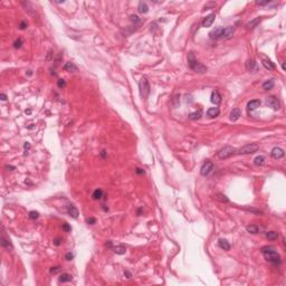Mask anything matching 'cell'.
<instances>
[{"mask_svg":"<svg viewBox=\"0 0 286 286\" xmlns=\"http://www.w3.org/2000/svg\"><path fill=\"white\" fill-rule=\"evenodd\" d=\"M259 149V146L256 144V143H249V144H246L244 145L243 148L239 149L238 153L239 154H253L257 152Z\"/></svg>","mask_w":286,"mask_h":286,"instance_id":"4","label":"cell"},{"mask_svg":"<svg viewBox=\"0 0 286 286\" xmlns=\"http://www.w3.org/2000/svg\"><path fill=\"white\" fill-rule=\"evenodd\" d=\"M218 246L221 248V249H224V250H226V252H228L229 249H230V244L226 240V239H219L218 240Z\"/></svg>","mask_w":286,"mask_h":286,"instance_id":"21","label":"cell"},{"mask_svg":"<svg viewBox=\"0 0 286 286\" xmlns=\"http://www.w3.org/2000/svg\"><path fill=\"white\" fill-rule=\"evenodd\" d=\"M265 103H266V105H267L268 107L273 109L274 111L278 110V109L281 107L279 101L277 100V97H275V96H268V97L265 100Z\"/></svg>","mask_w":286,"mask_h":286,"instance_id":"6","label":"cell"},{"mask_svg":"<svg viewBox=\"0 0 286 286\" xmlns=\"http://www.w3.org/2000/svg\"><path fill=\"white\" fill-rule=\"evenodd\" d=\"M112 248L114 250V253L117 254V255H123L126 252V248L124 246H115V247H112Z\"/></svg>","mask_w":286,"mask_h":286,"instance_id":"28","label":"cell"},{"mask_svg":"<svg viewBox=\"0 0 286 286\" xmlns=\"http://www.w3.org/2000/svg\"><path fill=\"white\" fill-rule=\"evenodd\" d=\"M192 71H194L196 73H199V74H202V73H204V72L207 71V67L204 66V65H202V64H200L199 61L194 66V68H192Z\"/></svg>","mask_w":286,"mask_h":286,"instance_id":"22","label":"cell"},{"mask_svg":"<svg viewBox=\"0 0 286 286\" xmlns=\"http://www.w3.org/2000/svg\"><path fill=\"white\" fill-rule=\"evenodd\" d=\"M61 238H55V239H54V245L59 246V245H61Z\"/></svg>","mask_w":286,"mask_h":286,"instance_id":"44","label":"cell"},{"mask_svg":"<svg viewBox=\"0 0 286 286\" xmlns=\"http://www.w3.org/2000/svg\"><path fill=\"white\" fill-rule=\"evenodd\" d=\"M216 199H217V200H219V201H221V202H228V201H229V200H228V198L226 197L225 194H216Z\"/></svg>","mask_w":286,"mask_h":286,"instance_id":"34","label":"cell"},{"mask_svg":"<svg viewBox=\"0 0 286 286\" xmlns=\"http://www.w3.org/2000/svg\"><path fill=\"white\" fill-rule=\"evenodd\" d=\"M124 275H126V278H131V273H130V272H127V270H125V272H124Z\"/></svg>","mask_w":286,"mask_h":286,"instance_id":"49","label":"cell"},{"mask_svg":"<svg viewBox=\"0 0 286 286\" xmlns=\"http://www.w3.org/2000/svg\"><path fill=\"white\" fill-rule=\"evenodd\" d=\"M141 212H142V209H141V208H140V209H139V210H138V214H139V216H140V214H141Z\"/></svg>","mask_w":286,"mask_h":286,"instance_id":"51","label":"cell"},{"mask_svg":"<svg viewBox=\"0 0 286 286\" xmlns=\"http://www.w3.org/2000/svg\"><path fill=\"white\" fill-rule=\"evenodd\" d=\"M265 162V158L263 156V155H259V156H256L255 160H254V163L256 165H263Z\"/></svg>","mask_w":286,"mask_h":286,"instance_id":"33","label":"cell"},{"mask_svg":"<svg viewBox=\"0 0 286 286\" xmlns=\"http://www.w3.org/2000/svg\"><path fill=\"white\" fill-rule=\"evenodd\" d=\"M27 26H28V24H27V21L26 20H22V21H20V24H19V29L20 30H24V29H26L27 28Z\"/></svg>","mask_w":286,"mask_h":286,"instance_id":"38","label":"cell"},{"mask_svg":"<svg viewBox=\"0 0 286 286\" xmlns=\"http://www.w3.org/2000/svg\"><path fill=\"white\" fill-rule=\"evenodd\" d=\"M21 45H22V38H18V39H16L15 42H13V48H16V49H18V48H20Z\"/></svg>","mask_w":286,"mask_h":286,"instance_id":"35","label":"cell"},{"mask_svg":"<svg viewBox=\"0 0 286 286\" xmlns=\"http://www.w3.org/2000/svg\"><path fill=\"white\" fill-rule=\"evenodd\" d=\"M201 116H202V112H201V111H197V112L190 113V114H189V119H190V120H198V119H200Z\"/></svg>","mask_w":286,"mask_h":286,"instance_id":"30","label":"cell"},{"mask_svg":"<svg viewBox=\"0 0 286 286\" xmlns=\"http://www.w3.org/2000/svg\"><path fill=\"white\" fill-rule=\"evenodd\" d=\"M0 98H1V101H7V95L6 94H0Z\"/></svg>","mask_w":286,"mask_h":286,"instance_id":"46","label":"cell"},{"mask_svg":"<svg viewBox=\"0 0 286 286\" xmlns=\"http://www.w3.org/2000/svg\"><path fill=\"white\" fill-rule=\"evenodd\" d=\"M220 114V110L218 107H210L208 111H207V115L209 117H217L218 115Z\"/></svg>","mask_w":286,"mask_h":286,"instance_id":"20","label":"cell"},{"mask_svg":"<svg viewBox=\"0 0 286 286\" xmlns=\"http://www.w3.org/2000/svg\"><path fill=\"white\" fill-rule=\"evenodd\" d=\"M274 85H275V83H274L273 80H268V81H266V82L263 83V90L269 91V90H272V88L274 87Z\"/></svg>","mask_w":286,"mask_h":286,"instance_id":"27","label":"cell"},{"mask_svg":"<svg viewBox=\"0 0 286 286\" xmlns=\"http://www.w3.org/2000/svg\"><path fill=\"white\" fill-rule=\"evenodd\" d=\"M262 253L265 257V259L267 262L272 263L273 265H279L282 263L281 260V256L275 250L274 247H270V246H266V247H263L262 248Z\"/></svg>","mask_w":286,"mask_h":286,"instance_id":"1","label":"cell"},{"mask_svg":"<svg viewBox=\"0 0 286 286\" xmlns=\"http://www.w3.org/2000/svg\"><path fill=\"white\" fill-rule=\"evenodd\" d=\"M210 101H211V103H214V105H218V104L221 103V95L219 94L218 91H214V92L211 93Z\"/></svg>","mask_w":286,"mask_h":286,"instance_id":"15","label":"cell"},{"mask_svg":"<svg viewBox=\"0 0 286 286\" xmlns=\"http://www.w3.org/2000/svg\"><path fill=\"white\" fill-rule=\"evenodd\" d=\"M63 229H64L66 233H69V231L72 230L71 226L68 225V224H66V223H65V224H63Z\"/></svg>","mask_w":286,"mask_h":286,"instance_id":"41","label":"cell"},{"mask_svg":"<svg viewBox=\"0 0 286 286\" xmlns=\"http://www.w3.org/2000/svg\"><path fill=\"white\" fill-rule=\"evenodd\" d=\"M197 63H198V61H197V59L194 58V53H189V55H188V65H189V67L192 69L194 66L197 64Z\"/></svg>","mask_w":286,"mask_h":286,"instance_id":"23","label":"cell"},{"mask_svg":"<svg viewBox=\"0 0 286 286\" xmlns=\"http://www.w3.org/2000/svg\"><path fill=\"white\" fill-rule=\"evenodd\" d=\"M67 214H69L72 218H77L78 214H80V212H78V209H77L74 204H71L67 206Z\"/></svg>","mask_w":286,"mask_h":286,"instance_id":"13","label":"cell"},{"mask_svg":"<svg viewBox=\"0 0 286 286\" xmlns=\"http://www.w3.org/2000/svg\"><path fill=\"white\" fill-rule=\"evenodd\" d=\"M272 156L276 159V160H278V159H282V158H284V155H285V151L282 149V148H279V146H275V148H273V150H272Z\"/></svg>","mask_w":286,"mask_h":286,"instance_id":"9","label":"cell"},{"mask_svg":"<svg viewBox=\"0 0 286 286\" xmlns=\"http://www.w3.org/2000/svg\"><path fill=\"white\" fill-rule=\"evenodd\" d=\"M260 21H262V17H257V18H255L254 20L249 21V22L246 25V29H254L255 27H257V25H258Z\"/></svg>","mask_w":286,"mask_h":286,"instance_id":"19","label":"cell"},{"mask_svg":"<svg viewBox=\"0 0 286 286\" xmlns=\"http://www.w3.org/2000/svg\"><path fill=\"white\" fill-rule=\"evenodd\" d=\"M131 21H132L134 25H136V24H141V21L142 20H141L136 15H132V16H131Z\"/></svg>","mask_w":286,"mask_h":286,"instance_id":"36","label":"cell"},{"mask_svg":"<svg viewBox=\"0 0 286 286\" xmlns=\"http://www.w3.org/2000/svg\"><path fill=\"white\" fill-rule=\"evenodd\" d=\"M59 269H61V267H59V266L51 267V274H56V273H58V272H59Z\"/></svg>","mask_w":286,"mask_h":286,"instance_id":"40","label":"cell"},{"mask_svg":"<svg viewBox=\"0 0 286 286\" xmlns=\"http://www.w3.org/2000/svg\"><path fill=\"white\" fill-rule=\"evenodd\" d=\"M24 148H25V150H29V149H30V144L28 142H26L24 144Z\"/></svg>","mask_w":286,"mask_h":286,"instance_id":"47","label":"cell"},{"mask_svg":"<svg viewBox=\"0 0 286 286\" xmlns=\"http://www.w3.org/2000/svg\"><path fill=\"white\" fill-rule=\"evenodd\" d=\"M266 237H267L269 240H276V239L278 238V233H276V231H268V233L266 234Z\"/></svg>","mask_w":286,"mask_h":286,"instance_id":"32","label":"cell"},{"mask_svg":"<svg viewBox=\"0 0 286 286\" xmlns=\"http://www.w3.org/2000/svg\"><path fill=\"white\" fill-rule=\"evenodd\" d=\"M72 278H73L72 275L67 274V273H64V274H61V275L59 276L58 282H59V283H67V282H71Z\"/></svg>","mask_w":286,"mask_h":286,"instance_id":"25","label":"cell"},{"mask_svg":"<svg viewBox=\"0 0 286 286\" xmlns=\"http://www.w3.org/2000/svg\"><path fill=\"white\" fill-rule=\"evenodd\" d=\"M256 3H257L258 6H265V5H268V3H269V1H256Z\"/></svg>","mask_w":286,"mask_h":286,"instance_id":"45","label":"cell"},{"mask_svg":"<svg viewBox=\"0 0 286 286\" xmlns=\"http://www.w3.org/2000/svg\"><path fill=\"white\" fill-rule=\"evenodd\" d=\"M214 168V163H212L211 161L207 160V161L202 164L201 169H200V173H201V175H204V177H207V175H209V174L212 172Z\"/></svg>","mask_w":286,"mask_h":286,"instance_id":"5","label":"cell"},{"mask_svg":"<svg viewBox=\"0 0 286 286\" xmlns=\"http://www.w3.org/2000/svg\"><path fill=\"white\" fill-rule=\"evenodd\" d=\"M25 113H26V114H30L31 110H26V111H25Z\"/></svg>","mask_w":286,"mask_h":286,"instance_id":"50","label":"cell"},{"mask_svg":"<svg viewBox=\"0 0 286 286\" xmlns=\"http://www.w3.org/2000/svg\"><path fill=\"white\" fill-rule=\"evenodd\" d=\"M73 257H74V255H73L72 253H67V254L65 255V258H66V260H72V259H73Z\"/></svg>","mask_w":286,"mask_h":286,"instance_id":"43","label":"cell"},{"mask_svg":"<svg viewBox=\"0 0 286 286\" xmlns=\"http://www.w3.org/2000/svg\"><path fill=\"white\" fill-rule=\"evenodd\" d=\"M92 197L94 200H100V199L103 197V190L102 189H96V190H94Z\"/></svg>","mask_w":286,"mask_h":286,"instance_id":"29","label":"cell"},{"mask_svg":"<svg viewBox=\"0 0 286 286\" xmlns=\"http://www.w3.org/2000/svg\"><path fill=\"white\" fill-rule=\"evenodd\" d=\"M259 105H260V101L259 100H253V101L248 102V104H247V110H248V112L254 111L257 107H259Z\"/></svg>","mask_w":286,"mask_h":286,"instance_id":"17","label":"cell"},{"mask_svg":"<svg viewBox=\"0 0 286 286\" xmlns=\"http://www.w3.org/2000/svg\"><path fill=\"white\" fill-rule=\"evenodd\" d=\"M223 34H224V28L223 27H218L214 29L212 31H210L209 36L211 39H218V38H223Z\"/></svg>","mask_w":286,"mask_h":286,"instance_id":"11","label":"cell"},{"mask_svg":"<svg viewBox=\"0 0 286 286\" xmlns=\"http://www.w3.org/2000/svg\"><path fill=\"white\" fill-rule=\"evenodd\" d=\"M138 10L140 13H146L148 11H149V7H148V5L145 3V2H139V6H138Z\"/></svg>","mask_w":286,"mask_h":286,"instance_id":"24","label":"cell"},{"mask_svg":"<svg viewBox=\"0 0 286 286\" xmlns=\"http://www.w3.org/2000/svg\"><path fill=\"white\" fill-rule=\"evenodd\" d=\"M240 115H241V113H240V110H239L238 107L233 109V111L230 112V121L235 122V121H237V120L240 117Z\"/></svg>","mask_w":286,"mask_h":286,"instance_id":"18","label":"cell"},{"mask_svg":"<svg viewBox=\"0 0 286 286\" xmlns=\"http://www.w3.org/2000/svg\"><path fill=\"white\" fill-rule=\"evenodd\" d=\"M86 221H87L88 225H94V224L96 223V219H95V218H87Z\"/></svg>","mask_w":286,"mask_h":286,"instance_id":"42","label":"cell"},{"mask_svg":"<svg viewBox=\"0 0 286 286\" xmlns=\"http://www.w3.org/2000/svg\"><path fill=\"white\" fill-rule=\"evenodd\" d=\"M39 217V214L37 212V211H30L29 212V218L32 219V220H35V219H37Z\"/></svg>","mask_w":286,"mask_h":286,"instance_id":"37","label":"cell"},{"mask_svg":"<svg viewBox=\"0 0 286 286\" xmlns=\"http://www.w3.org/2000/svg\"><path fill=\"white\" fill-rule=\"evenodd\" d=\"M136 173L138 174H144V170H143V169H140V168H138V169H136Z\"/></svg>","mask_w":286,"mask_h":286,"instance_id":"48","label":"cell"},{"mask_svg":"<svg viewBox=\"0 0 286 286\" xmlns=\"http://www.w3.org/2000/svg\"><path fill=\"white\" fill-rule=\"evenodd\" d=\"M139 90L142 98H146L150 94V83L146 77H142L139 82Z\"/></svg>","mask_w":286,"mask_h":286,"instance_id":"2","label":"cell"},{"mask_svg":"<svg viewBox=\"0 0 286 286\" xmlns=\"http://www.w3.org/2000/svg\"><path fill=\"white\" fill-rule=\"evenodd\" d=\"M21 5L24 6V8H25V11L31 16V17H35L36 15H37V12H36V9H35V7L32 6V3L29 2V1H21Z\"/></svg>","mask_w":286,"mask_h":286,"instance_id":"7","label":"cell"},{"mask_svg":"<svg viewBox=\"0 0 286 286\" xmlns=\"http://www.w3.org/2000/svg\"><path fill=\"white\" fill-rule=\"evenodd\" d=\"M262 64H263V66L265 67L266 69H268V71H274V69H275V67H276L275 64L270 61V59L266 58V57H263Z\"/></svg>","mask_w":286,"mask_h":286,"instance_id":"14","label":"cell"},{"mask_svg":"<svg viewBox=\"0 0 286 286\" xmlns=\"http://www.w3.org/2000/svg\"><path fill=\"white\" fill-rule=\"evenodd\" d=\"M214 18H216V15L214 13H210L208 15L206 18L202 21V27H210L212 25V22L214 21Z\"/></svg>","mask_w":286,"mask_h":286,"instance_id":"16","label":"cell"},{"mask_svg":"<svg viewBox=\"0 0 286 286\" xmlns=\"http://www.w3.org/2000/svg\"><path fill=\"white\" fill-rule=\"evenodd\" d=\"M0 241H1V246L3 247V248H6L7 250H12L13 249V247L11 245L10 243V239H8L6 236H5V233L2 231V235H1V238H0Z\"/></svg>","mask_w":286,"mask_h":286,"instance_id":"10","label":"cell"},{"mask_svg":"<svg viewBox=\"0 0 286 286\" xmlns=\"http://www.w3.org/2000/svg\"><path fill=\"white\" fill-rule=\"evenodd\" d=\"M246 69L249 73H257L259 67H258V64L256 63L255 59H248L246 61Z\"/></svg>","mask_w":286,"mask_h":286,"instance_id":"8","label":"cell"},{"mask_svg":"<svg viewBox=\"0 0 286 286\" xmlns=\"http://www.w3.org/2000/svg\"><path fill=\"white\" fill-rule=\"evenodd\" d=\"M235 152H236L235 148H233V146H230V145H227L225 148H223L221 150H219V152H218V158L221 159V160H225V159L230 158L231 155H234Z\"/></svg>","mask_w":286,"mask_h":286,"instance_id":"3","label":"cell"},{"mask_svg":"<svg viewBox=\"0 0 286 286\" xmlns=\"http://www.w3.org/2000/svg\"><path fill=\"white\" fill-rule=\"evenodd\" d=\"M235 34V27H226L224 28V34H223V38L224 39H230Z\"/></svg>","mask_w":286,"mask_h":286,"instance_id":"12","label":"cell"},{"mask_svg":"<svg viewBox=\"0 0 286 286\" xmlns=\"http://www.w3.org/2000/svg\"><path fill=\"white\" fill-rule=\"evenodd\" d=\"M57 86H58L59 88H64V87L66 86V82H65L64 80H61H61H58V81H57Z\"/></svg>","mask_w":286,"mask_h":286,"instance_id":"39","label":"cell"},{"mask_svg":"<svg viewBox=\"0 0 286 286\" xmlns=\"http://www.w3.org/2000/svg\"><path fill=\"white\" fill-rule=\"evenodd\" d=\"M246 229H247V231H248V233L254 234V235L258 233V227L255 226V225H248L247 227H246Z\"/></svg>","mask_w":286,"mask_h":286,"instance_id":"31","label":"cell"},{"mask_svg":"<svg viewBox=\"0 0 286 286\" xmlns=\"http://www.w3.org/2000/svg\"><path fill=\"white\" fill-rule=\"evenodd\" d=\"M64 71H66V72H76L77 71V67L73 64V63H71V61H68V63H66L65 65H64Z\"/></svg>","mask_w":286,"mask_h":286,"instance_id":"26","label":"cell"}]
</instances>
